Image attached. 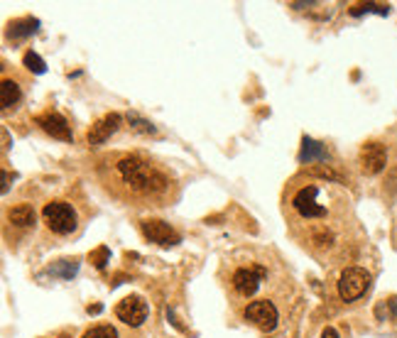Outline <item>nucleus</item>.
<instances>
[{
	"mask_svg": "<svg viewBox=\"0 0 397 338\" xmlns=\"http://www.w3.org/2000/svg\"><path fill=\"white\" fill-rule=\"evenodd\" d=\"M113 169H116L120 184L130 194H138V196H159V194H164L167 187H170V179L157 167H152L150 162L135 157V155L118 157Z\"/></svg>",
	"mask_w": 397,
	"mask_h": 338,
	"instance_id": "nucleus-1",
	"label": "nucleus"
},
{
	"mask_svg": "<svg viewBox=\"0 0 397 338\" xmlns=\"http://www.w3.org/2000/svg\"><path fill=\"white\" fill-rule=\"evenodd\" d=\"M42 218H44L49 231L57 235H69L76 228V211L66 201H49L42 209Z\"/></svg>",
	"mask_w": 397,
	"mask_h": 338,
	"instance_id": "nucleus-2",
	"label": "nucleus"
},
{
	"mask_svg": "<svg viewBox=\"0 0 397 338\" xmlns=\"http://www.w3.org/2000/svg\"><path fill=\"white\" fill-rule=\"evenodd\" d=\"M370 287V274L363 268H348L339 277V297L344 302H356Z\"/></svg>",
	"mask_w": 397,
	"mask_h": 338,
	"instance_id": "nucleus-3",
	"label": "nucleus"
},
{
	"mask_svg": "<svg viewBox=\"0 0 397 338\" xmlns=\"http://www.w3.org/2000/svg\"><path fill=\"white\" fill-rule=\"evenodd\" d=\"M243 316H246V321H251L253 326L260 328V331H265V333L274 331L277 321H280V311H277V307H274L272 302H268V299L251 302L246 307V311H243Z\"/></svg>",
	"mask_w": 397,
	"mask_h": 338,
	"instance_id": "nucleus-4",
	"label": "nucleus"
},
{
	"mask_svg": "<svg viewBox=\"0 0 397 338\" xmlns=\"http://www.w3.org/2000/svg\"><path fill=\"white\" fill-rule=\"evenodd\" d=\"M268 274V270L260 268V265H248V268H238L231 274V287H233L235 294L240 297H253L263 282V277Z\"/></svg>",
	"mask_w": 397,
	"mask_h": 338,
	"instance_id": "nucleus-5",
	"label": "nucleus"
},
{
	"mask_svg": "<svg viewBox=\"0 0 397 338\" xmlns=\"http://www.w3.org/2000/svg\"><path fill=\"white\" fill-rule=\"evenodd\" d=\"M316 196H319V187L314 184H307L302 187L292 198V206L304 221H311V218H324L326 216V209L316 204Z\"/></svg>",
	"mask_w": 397,
	"mask_h": 338,
	"instance_id": "nucleus-6",
	"label": "nucleus"
},
{
	"mask_svg": "<svg viewBox=\"0 0 397 338\" xmlns=\"http://www.w3.org/2000/svg\"><path fill=\"white\" fill-rule=\"evenodd\" d=\"M147 314H150V307H147V302L142 297H138V294H130V297H125L123 302H118L116 307V316L120 321H123L125 326H142L147 319Z\"/></svg>",
	"mask_w": 397,
	"mask_h": 338,
	"instance_id": "nucleus-7",
	"label": "nucleus"
},
{
	"mask_svg": "<svg viewBox=\"0 0 397 338\" xmlns=\"http://www.w3.org/2000/svg\"><path fill=\"white\" fill-rule=\"evenodd\" d=\"M140 231L150 243H157L162 248H172V245H177L181 240V235L177 233L175 228L170 223L159 221V218H145L140 223Z\"/></svg>",
	"mask_w": 397,
	"mask_h": 338,
	"instance_id": "nucleus-8",
	"label": "nucleus"
},
{
	"mask_svg": "<svg viewBox=\"0 0 397 338\" xmlns=\"http://www.w3.org/2000/svg\"><path fill=\"white\" fill-rule=\"evenodd\" d=\"M35 122L40 125L42 130L47 135H52L54 140H64V142H71L74 140V133H71L69 122H66L64 116H59L57 111H47V113H40L35 118Z\"/></svg>",
	"mask_w": 397,
	"mask_h": 338,
	"instance_id": "nucleus-9",
	"label": "nucleus"
},
{
	"mask_svg": "<svg viewBox=\"0 0 397 338\" xmlns=\"http://www.w3.org/2000/svg\"><path fill=\"white\" fill-rule=\"evenodd\" d=\"M361 169L366 174H380L387 164V150L385 145H380V142H368V145L361 147Z\"/></svg>",
	"mask_w": 397,
	"mask_h": 338,
	"instance_id": "nucleus-10",
	"label": "nucleus"
},
{
	"mask_svg": "<svg viewBox=\"0 0 397 338\" xmlns=\"http://www.w3.org/2000/svg\"><path fill=\"white\" fill-rule=\"evenodd\" d=\"M120 122H123V116L120 113H108L103 116L101 120H96L88 130V145H103L118 128H120Z\"/></svg>",
	"mask_w": 397,
	"mask_h": 338,
	"instance_id": "nucleus-11",
	"label": "nucleus"
},
{
	"mask_svg": "<svg viewBox=\"0 0 397 338\" xmlns=\"http://www.w3.org/2000/svg\"><path fill=\"white\" fill-rule=\"evenodd\" d=\"M37 27H40V20H37V18L12 20L10 27H8V37H10V40H25V37L35 35Z\"/></svg>",
	"mask_w": 397,
	"mask_h": 338,
	"instance_id": "nucleus-12",
	"label": "nucleus"
},
{
	"mask_svg": "<svg viewBox=\"0 0 397 338\" xmlns=\"http://www.w3.org/2000/svg\"><path fill=\"white\" fill-rule=\"evenodd\" d=\"M20 99H23V91H20L18 81L3 79V83H0V105H3V111H8L12 105H18Z\"/></svg>",
	"mask_w": 397,
	"mask_h": 338,
	"instance_id": "nucleus-13",
	"label": "nucleus"
},
{
	"mask_svg": "<svg viewBox=\"0 0 397 338\" xmlns=\"http://www.w3.org/2000/svg\"><path fill=\"white\" fill-rule=\"evenodd\" d=\"M8 221L12 223V226H18V228H27L35 223V209L29 204H18V206H12L10 211H8Z\"/></svg>",
	"mask_w": 397,
	"mask_h": 338,
	"instance_id": "nucleus-14",
	"label": "nucleus"
},
{
	"mask_svg": "<svg viewBox=\"0 0 397 338\" xmlns=\"http://www.w3.org/2000/svg\"><path fill=\"white\" fill-rule=\"evenodd\" d=\"M329 152L322 142L311 140V138H304L302 152H299V162H314V159H326Z\"/></svg>",
	"mask_w": 397,
	"mask_h": 338,
	"instance_id": "nucleus-15",
	"label": "nucleus"
},
{
	"mask_svg": "<svg viewBox=\"0 0 397 338\" xmlns=\"http://www.w3.org/2000/svg\"><path fill=\"white\" fill-rule=\"evenodd\" d=\"M366 12H378V15H387L390 12V5H383V3H361V5L350 8V15L353 18H361Z\"/></svg>",
	"mask_w": 397,
	"mask_h": 338,
	"instance_id": "nucleus-16",
	"label": "nucleus"
},
{
	"mask_svg": "<svg viewBox=\"0 0 397 338\" xmlns=\"http://www.w3.org/2000/svg\"><path fill=\"white\" fill-rule=\"evenodd\" d=\"M375 314L380 316V319H387V321H397V297H390L385 299L383 304H378V309H375Z\"/></svg>",
	"mask_w": 397,
	"mask_h": 338,
	"instance_id": "nucleus-17",
	"label": "nucleus"
},
{
	"mask_svg": "<svg viewBox=\"0 0 397 338\" xmlns=\"http://www.w3.org/2000/svg\"><path fill=\"white\" fill-rule=\"evenodd\" d=\"M25 66H27L29 71H35V74H44L47 71V64H44V59L40 57L37 52H25Z\"/></svg>",
	"mask_w": 397,
	"mask_h": 338,
	"instance_id": "nucleus-18",
	"label": "nucleus"
},
{
	"mask_svg": "<svg viewBox=\"0 0 397 338\" xmlns=\"http://www.w3.org/2000/svg\"><path fill=\"white\" fill-rule=\"evenodd\" d=\"M88 260H91V265H94L96 270H103L105 265H108V260H111V250H108L105 245H101V248H96V250L88 255Z\"/></svg>",
	"mask_w": 397,
	"mask_h": 338,
	"instance_id": "nucleus-19",
	"label": "nucleus"
},
{
	"mask_svg": "<svg viewBox=\"0 0 397 338\" xmlns=\"http://www.w3.org/2000/svg\"><path fill=\"white\" fill-rule=\"evenodd\" d=\"M81 338H118V331L113 326H108V324H101V326L88 328Z\"/></svg>",
	"mask_w": 397,
	"mask_h": 338,
	"instance_id": "nucleus-20",
	"label": "nucleus"
},
{
	"mask_svg": "<svg viewBox=\"0 0 397 338\" xmlns=\"http://www.w3.org/2000/svg\"><path fill=\"white\" fill-rule=\"evenodd\" d=\"M76 270H79L76 260H59V265H54L52 272H59L62 277H71V274H76Z\"/></svg>",
	"mask_w": 397,
	"mask_h": 338,
	"instance_id": "nucleus-21",
	"label": "nucleus"
},
{
	"mask_svg": "<svg viewBox=\"0 0 397 338\" xmlns=\"http://www.w3.org/2000/svg\"><path fill=\"white\" fill-rule=\"evenodd\" d=\"M128 120H130V122H135L133 128H135V130H140V133H155V128H152V122L140 120V118H138V116H128Z\"/></svg>",
	"mask_w": 397,
	"mask_h": 338,
	"instance_id": "nucleus-22",
	"label": "nucleus"
},
{
	"mask_svg": "<svg viewBox=\"0 0 397 338\" xmlns=\"http://www.w3.org/2000/svg\"><path fill=\"white\" fill-rule=\"evenodd\" d=\"M311 172H314V174H319V177H326V179H336L339 181V174H333L331 169H324V167H316V169H311Z\"/></svg>",
	"mask_w": 397,
	"mask_h": 338,
	"instance_id": "nucleus-23",
	"label": "nucleus"
},
{
	"mask_svg": "<svg viewBox=\"0 0 397 338\" xmlns=\"http://www.w3.org/2000/svg\"><path fill=\"white\" fill-rule=\"evenodd\" d=\"M322 338H339V331H336V328H331V326H326V328H324V333H322Z\"/></svg>",
	"mask_w": 397,
	"mask_h": 338,
	"instance_id": "nucleus-24",
	"label": "nucleus"
},
{
	"mask_svg": "<svg viewBox=\"0 0 397 338\" xmlns=\"http://www.w3.org/2000/svg\"><path fill=\"white\" fill-rule=\"evenodd\" d=\"M101 309H103L101 304H94V307H88V314H101Z\"/></svg>",
	"mask_w": 397,
	"mask_h": 338,
	"instance_id": "nucleus-25",
	"label": "nucleus"
},
{
	"mask_svg": "<svg viewBox=\"0 0 397 338\" xmlns=\"http://www.w3.org/2000/svg\"><path fill=\"white\" fill-rule=\"evenodd\" d=\"M62 338H69V336H62Z\"/></svg>",
	"mask_w": 397,
	"mask_h": 338,
	"instance_id": "nucleus-26",
	"label": "nucleus"
}]
</instances>
